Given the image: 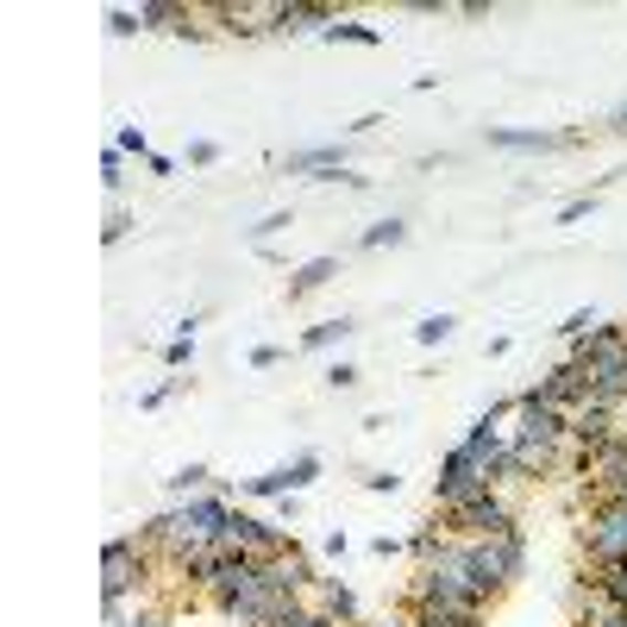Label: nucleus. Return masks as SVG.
<instances>
[{
    "label": "nucleus",
    "mask_w": 627,
    "mask_h": 627,
    "mask_svg": "<svg viewBox=\"0 0 627 627\" xmlns=\"http://www.w3.org/2000/svg\"><path fill=\"white\" fill-rule=\"evenodd\" d=\"M214 546H233V552H245V559H276V552H289L295 540H289V521H264V514H252V509H233L226 514V533H220Z\"/></svg>",
    "instance_id": "nucleus-1"
},
{
    "label": "nucleus",
    "mask_w": 627,
    "mask_h": 627,
    "mask_svg": "<svg viewBox=\"0 0 627 627\" xmlns=\"http://www.w3.org/2000/svg\"><path fill=\"white\" fill-rule=\"evenodd\" d=\"M584 552H589V571L621 565V559H627V502H603V509H589Z\"/></svg>",
    "instance_id": "nucleus-2"
},
{
    "label": "nucleus",
    "mask_w": 627,
    "mask_h": 627,
    "mask_svg": "<svg viewBox=\"0 0 627 627\" xmlns=\"http://www.w3.org/2000/svg\"><path fill=\"white\" fill-rule=\"evenodd\" d=\"M276 13H283V0H220V7H208V20H220L233 39H257V32H276Z\"/></svg>",
    "instance_id": "nucleus-3"
},
{
    "label": "nucleus",
    "mask_w": 627,
    "mask_h": 627,
    "mask_svg": "<svg viewBox=\"0 0 627 627\" xmlns=\"http://www.w3.org/2000/svg\"><path fill=\"white\" fill-rule=\"evenodd\" d=\"M308 608H320V615H333L339 627H358L364 615H358V596L352 584H339V577H320V584L308 589Z\"/></svg>",
    "instance_id": "nucleus-4"
},
{
    "label": "nucleus",
    "mask_w": 627,
    "mask_h": 627,
    "mask_svg": "<svg viewBox=\"0 0 627 627\" xmlns=\"http://www.w3.org/2000/svg\"><path fill=\"white\" fill-rule=\"evenodd\" d=\"M496 151H559V145H577V132H533V126H490Z\"/></svg>",
    "instance_id": "nucleus-5"
},
{
    "label": "nucleus",
    "mask_w": 627,
    "mask_h": 627,
    "mask_svg": "<svg viewBox=\"0 0 627 627\" xmlns=\"http://www.w3.org/2000/svg\"><path fill=\"white\" fill-rule=\"evenodd\" d=\"M339 13L333 7H320V0H283V13H276V32H327V25H333Z\"/></svg>",
    "instance_id": "nucleus-6"
},
{
    "label": "nucleus",
    "mask_w": 627,
    "mask_h": 627,
    "mask_svg": "<svg viewBox=\"0 0 627 627\" xmlns=\"http://www.w3.org/2000/svg\"><path fill=\"white\" fill-rule=\"evenodd\" d=\"M346 163V145H308V151L283 157V177H320V170H339Z\"/></svg>",
    "instance_id": "nucleus-7"
},
{
    "label": "nucleus",
    "mask_w": 627,
    "mask_h": 627,
    "mask_svg": "<svg viewBox=\"0 0 627 627\" xmlns=\"http://www.w3.org/2000/svg\"><path fill=\"white\" fill-rule=\"evenodd\" d=\"M339 276V257H308V264H295L289 270V301H301V295H314V289H327Z\"/></svg>",
    "instance_id": "nucleus-8"
},
{
    "label": "nucleus",
    "mask_w": 627,
    "mask_h": 627,
    "mask_svg": "<svg viewBox=\"0 0 627 627\" xmlns=\"http://www.w3.org/2000/svg\"><path fill=\"white\" fill-rule=\"evenodd\" d=\"M352 333H358V320L333 314V320H320V327H308V333H301V352H333V346H346Z\"/></svg>",
    "instance_id": "nucleus-9"
},
{
    "label": "nucleus",
    "mask_w": 627,
    "mask_h": 627,
    "mask_svg": "<svg viewBox=\"0 0 627 627\" xmlns=\"http://www.w3.org/2000/svg\"><path fill=\"white\" fill-rule=\"evenodd\" d=\"M245 496H252V502H283V496H295V483H289V465L264 470V477H245Z\"/></svg>",
    "instance_id": "nucleus-10"
},
{
    "label": "nucleus",
    "mask_w": 627,
    "mask_h": 627,
    "mask_svg": "<svg viewBox=\"0 0 627 627\" xmlns=\"http://www.w3.org/2000/svg\"><path fill=\"white\" fill-rule=\"evenodd\" d=\"M364 252H395V245H408V220H376V226H364V238H358Z\"/></svg>",
    "instance_id": "nucleus-11"
},
{
    "label": "nucleus",
    "mask_w": 627,
    "mask_h": 627,
    "mask_svg": "<svg viewBox=\"0 0 627 627\" xmlns=\"http://www.w3.org/2000/svg\"><path fill=\"white\" fill-rule=\"evenodd\" d=\"M163 490L177 496V502H182V496H208V490H214V470H208V465H182L177 477H163Z\"/></svg>",
    "instance_id": "nucleus-12"
},
{
    "label": "nucleus",
    "mask_w": 627,
    "mask_h": 627,
    "mask_svg": "<svg viewBox=\"0 0 627 627\" xmlns=\"http://www.w3.org/2000/svg\"><path fill=\"white\" fill-rule=\"evenodd\" d=\"M477 470H483V465H477V451H470L465 439H458V446H451L446 458H439V477H433V483H458V477H477Z\"/></svg>",
    "instance_id": "nucleus-13"
},
{
    "label": "nucleus",
    "mask_w": 627,
    "mask_h": 627,
    "mask_svg": "<svg viewBox=\"0 0 627 627\" xmlns=\"http://www.w3.org/2000/svg\"><path fill=\"white\" fill-rule=\"evenodd\" d=\"M320 39H327V44H383V32H376V25H364V20H333Z\"/></svg>",
    "instance_id": "nucleus-14"
},
{
    "label": "nucleus",
    "mask_w": 627,
    "mask_h": 627,
    "mask_svg": "<svg viewBox=\"0 0 627 627\" xmlns=\"http://www.w3.org/2000/svg\"><path fill=\"white\" fill-rule=\"evenodd\" d=\"M177 0H145V7H138V25H145V32H170V25H177Z\"/></svg>",
    "instance_id": "nucleus-15"
},
{
    "label": "nucleus",
    "mask_w": 627,
    "mask_h": 627,
    "mask_svg": "<svg viewBox=\"0 0 627 627\" xmlns=\"http://www.w3.org/2000/svg\"><path fill=\"white\" fill-rule=\"evenodd\" d=\"M451 327H458L451 314H427V320H414V346H446Z\"/></svg>",
    "instance_id": "nucleus-16"
},
{
    "label": "nucleus",
    "mask_w": 627,
    "mask_h": 627,
    "mask_svg": "<svg viewBox=\"0 0 627 627\" xmlns=\"http://www.w3.org/2000/svg\"><path fill=\"white\" fill-rule=\"evenodd\" d=\"M100 189L119 201V189H126V157H119V145H107L100 151Z\"/></svg>",
    "instance_id": "nucleus-17"
},
{
    "label": "nucleus",
    "mask_w": 627,
    "mask_h": 627,
    "mask_svg": "<svg viewBox=\"0 0 627 627\" xmlns=\"http://www.w3.org/2000/svg\"><path fill=\"white\" fill-rule=\"evenodd\" d=\"M289 226H295V220H289V208H276V214H264L257 226H245V238H252L257 252H264V245H270L276 233H289Z\"/></svg>",
    "instance_id": "nucleus-18"
},
{
    "label": "nucleus",
    "mask_w": 627,
    "mask_h": 627,
    "mask_svg": "<svg viewBox=\"0 0 627 627\" xmlns=\"http://www.w3.org/2000/svg\"><path fill=\"white\" fill-rule=\"evenodd\" d=\"M114 145H119V157H138V163H151V138H145V126H119L114 132Z\"/></svg>",
    "instance_id": "nucleus-19"
},
{
    "label": "nucleus",
    "mask_w": 627,
    "mask_h": 627,
    "mask_svg": "<svg viewBox=\"0 0 627 627\" xmlns=\"http://www.w3.org/2000/svg\"><path fill=\"white\" fill-rule=\"evenodd\" d=\"M446 540H451L446 528H421V533H414V540H408V552H414V559H421V565H433V559L446 552Z\"/></svg>",
    "instance_id": "nucleus-20"
},
{
    "label": "nucleus",
    "mask_w": 627,
    "mask_h": 627,
    "mask_svg": "<svg viewBox=\"0 0 627 627\" xmlns=\"http://www.w3.org/2000/svg\"><path fill=\"white\" fill-rule=\"evenodd\" d=\"M589 577H596V584H603L608 596H615V608H627V559H621V565H603V571H589Z\"/></svg>",
    "instance_id": "nucleus-21"
},
{
    "label": "nucleus",
    "mask_w": 627,
    "mask_h": 627,
    "mask_svg": "<svg viewBox=\"0 0 627 627\" xmlns=\"http://www.w3.org/2000/svg\"><path fill=\"white\" fill-rule=\"evenodd\" d=\"M289 483H295V496H301V490H314V483H320V458H314V451H301V458H289Z\"/></svg>",
    "instance_id": "nucleus-22"
},
{
    "label": "nucleus",
    "mask_w": 627,
    "mask_h": 627,
    "mask_svg": "<svg viewBox=\"0 0 627 627\" xmlns=\"http://www.w3.org/2000/svg\"><path fill=\"white\" fill-rule=\"evenodd\" d=\"M270 627H339V621H333V615H320V608H308V603H301V608H289V615H283V621H270Z\"/></svg>",
    "instance_id": "nucleus-23"
},
{
    "label": "nucleus",
    "mask_w": 627,
    "mask_h": 627,
    "mask_svg": "<svg viewBox=\"0 0 627 627\" xmlns=\"http://www.w3.org/2000/svg\"><path fill=\"white\" fill-rule=\"evenodd\" d=\"M163 364H170V371H189V364H195V333H177V339H170Z\"/></svg>",
    "instance_id": "nucleus-24"
},
{
    "label": "nucleus",
    "mask_w": 627,
    "mask_h": 627,
    "mask_svg": "<svg viewBox=\"0 0 627 627\" xmlns=\"http://www.w3.org/2000/svg\"><path fill=\"white\" fill-rule=\"evenodd\" d=\"M559 333H565L571 346H584V339L596 333V314H589V308H577V314H571V320H565V327H559Z\"/></svg>",
    "instance_id": "nucleus-25"
},
{
    "label": "nucleus",
    "mask_w": 627,
    "mask_h": 627,
    "mask_svg": "<svg viewBox=\"0 0 627 627\" xmlns=\"http://www.w3.org/2000/svg\"><path fill=\"white\" fill-rule=\"evenodd\" d=\"M107 32H114V39H132V32H145V25H138V7H114V13H107Z\"/></svg>",
    "instance_id": "nucleus-26"
},
{
    "label": "nucleus",
    "mask_w": 627,
    "mask_h": 627,
    "mask_svg": "<svg viewBox=\"0 0 627 627\" xmlns=\"http://www.w3.org/2000/svg\"><path fill=\"white\" fill-rule=\"evenodd\" d=\"M201 20H208V13H189V7H182L170 32H177V39H189V44H201V39H208V25H201Z\"/></svg>",
    "instance_id": "nucleus-27"
},
{
    "label": "nucleus",
    "mask_w": 627,
    "mask_h": 627,
    "mask_svg": "<svg viewBox=\"0 0 627 627\" xmlns=\"http://www.w3.org/2000/svg\"><path fill=\"white\" fill-rule=\"evenodd\" d=\"M132 226H138V220L114 208V214H107V226H100V238H107V245H126V233H132Z\"/></svg>",
    "instance_id": "nucleus-28"
},
{
    "label": "nucleus",
    "mask_w": 627,
    "mask_h": 627,
    "mask_svg": "<svg viewBox=\"0 0 627 627\" xmlns=\"http://www.w3.org/2000/svg\"><path fill=\"white\" fill-rule=\"evenodd\" d=\"M177 390H182V376H170V383H157V390H145V395H138V408H145V414H151V408H163V402H170Z\"/></svg>",
    "instance_id": "nucleus-29"
},
{
    "label": "nucleus",
    "mask_w": 627,
    "mask_h": 627,
    "mask_svg": "<svg viewBox=\"0 0 627 627\" xmlns=\"http://www.w3.org/2000/svg\"><path fill=\"white\" fill-rule=\"evenodd\" d=\"M364 490H371V496H395V490H402V477H395V470H364Z\"/></svg>",
    "instance_id": "nucleus-30"
},
{
    "label": "nucleus",
    "mask_w": 627,
    "mask_h": 627,
    "mask_svg": "<svg viewBox=\"0 0 627 627\" xmlns=\"http://www.w3.org/2000/svg\"><path fill=\"white\" fill-rule=\"evenodd\" d=\"M189 163H195V170H214V163H220V145H214V138H195V145H189Z\"/></svg>",
    "instance_id": "nucleus-31"
},
{
    "label": "nucleus",
    "mask_w": 627,
    "mask_h": 627,
    "mask_svg": "<svg viewBox=\"0 0 627 627\" xmlns=\"http://www.w3.org/2000/svg\"><path fill=\"white\" fill-rule=\"evenodd\" d=\"M358 364H346V358H339V364H327V383H333V390H358Z\"/></svg>",
    "instance_id": "nucleus-32"
},
{
    "label": "nucleus",
    "mask_w": 627,
    "mask_h": 627,
    "mask_svg": "<svg viewBox=\"0 0 627 627\" xmlns=\"http://www.w3.org/2000/svg\"><path fill=\"white\" fill-rule=\"evenodd\" d=\"M589 208H596V201L589 195H577V201H565V208H559V226H577V220L589 214Z\"/></svg>",
    "instance_id": "nucleus-33"
},
{
    "label": "nucleus",
    "mask_w": 627,
    "mask_h": 627,
    "mask_svg": "<svg viewBox=\"0 0 627 627\" xmlns=\"http://www.w3.org/2000/svg\"><path fill=\"white\" fill-rule=\"evenodd\" d=\"M283 364V346H252V371H276Z\"/></svg>",
    "instance_id": "nucleus-34"
},
{
    "label": "nucleus",
    "mask_w": 627,
    "mask_h": 627,
    "mask_svg": "<svg viewBox=\"0 0 627 627\" xmlns=\"http://www.w3.org/2000/svg\"><path fill=\"white\" fill-rule=\"evenodd\" d=\"M371 552H376V559H395V552H408V540H390V533H376Z\"/></svg>",
    "instance_id": "nucleus-35"
},
{
    "label": "nucleus",
    "mask_w": 627,
    "mask_h": 627,
    "mask_svg": "<svg viewBox=\"0 0 627 627\" xmlns=\"http://www.w3.org/2000/svg\"><path fill=\"white\" fill-rule=\"evenodd\" d=\"M346 552H352V540H346V528H333L327 533V559H346Z\"/></svg>",
    "instance_id": "nucleus-36"
},
{
    "label": "nucleus",
    "mask_w": 627,
    "mask_h": 627,
    "mask_svg": "<svg viewBox=\"0 0 627 627\" xmlns=\"http://www.w3.org/2000/svg\"><path fill=\"white\" fill-rule=\"evenodd\" d=\"M589 627H627V608H608L603 621H589Z\"/></svg>",
    "instance_id": "nucleus-37"
},
{
    "label": "nucleus",
    "mask_w": 627,
    "mask_h": 627,
    "mask_svg": "<svg viewBox=\"0 0 627 627\" xmlns=\"http://www.w3.org/2000/svg\"><path fill=\"white\" fill-rule=\"evenodd\" d=\"M126 627H163V621H157L151 608H138V615H132V621H126Z\"/></svg>",
    "instance_id": "nucleus-38"
},
{
    "label": "nucleus",
    "mask_w": 627,
    "mask_h": 627,
    "mask_svg": "<svg viewBox=\"0 0 627 627\" xmlns=\"http://www.w3.org/2000/svg\"><path fill=\"white\" fill-rule=\"evenodd\" d=\"M615 126H621V132H627V107H621V114H615Z\"/></svg>",
    "instance_id": "nucleus-39"
}]
</instances>
